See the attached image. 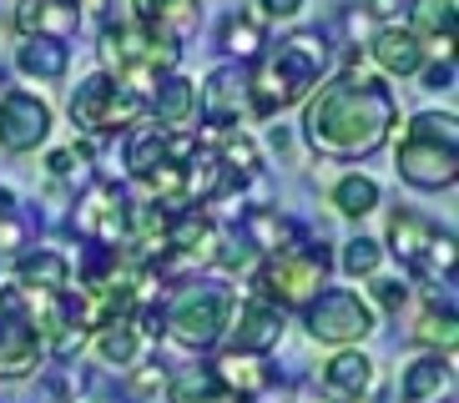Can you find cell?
Listing matches in <instances>:
<instances>
[{"label":"cell","mask_w":459,"mask_h":403,"mask_svg":"<svg viewBox=\"0 0 459 403\" xmlns=\"http://www.w3.org/2000/svg\"><path fill=\"white\" fill-rule=\"evenodd\" d=\"M394 121H399V101L378 76H333L318 86V96L303 111V136L318 157L333 161H364L389 141Z\"/></svg>","instance_id":"1"},{"label":"cell","mask_w":459,"mask_h":403,"mask_svg":"<svg viewBox=\"0 0 459 403\" xmlns=\"http://www.w3.org/2000/svg\"><path fill=\"white\" fill-rule=\"evenodd\" d=\"M328 66V36L324 30H293L288 40H278V51L257 56L253 76H247V107L257 121L278 116V111L298 107L303 96L318 86Z\"/></svg>","instance_id":"2"},{"label":"cell","mask_w":459,"mask_h":403,"mask_svg":"<svg viewBox=\"0 0 459 403\" xmlns=\"http://www.w3.org/2000/svg\"><path fill=\"white\" fill-rule=\"evenodd\" d=\"M399 176L419 192H439L459 182V121L455 111H419L394 151Z\"/></svg>","instance_id":"3"},{"label":"cell","mask_w":459,"mask_h":403,"mask_svg":"<svg viewBox=\"0 0 459 403\" xmlns=\"http://www.w3.org/2000/svg\"><path fill=\"white\" fill-rule=\"evenodd\" d=\"M101 66H107V76L117 81V86H126L132 96L147 101L152 86L177 71V46L162 36H152V30L136 26V21L132 26H107L101 30Z\"/></svg>","instance_id":"4"},{"label":"cell","mask_w":459,"mask_h":403,"mask_svg":"<svg viewBox=\"0 0 459 403\" xmlns=\"http://www.w3.org/2000/svg\"><path fill=\"white\" fill-rule=\"evenodd\" d=\"M232 308H238V297H232L228 282H187L162 308V333H172L182 348L203 353L228 333Z\"/></svg>","instance_id":"5"},{"label":"cell","mask_w":459,"mask_h":403,"mask_svg":"<svg viewBox=\"0 0 459 403\" xmlns=\"http://www.w3.org/2000/svg\"><path fill=\"white\" fill-rule=\"evenodd\" d=\"M328 268L333 257L324 247H293V253H278L263 262L257 272V297L273 303V308H308L313 297L324 293Z\"/></svg>","instance_id":"6"},{"label":"cell","mask_w":459,"mask_h":403,"mask_svg":"<svg viewBox=\"0 0 459 403\" xmlns=\"http://www.w3.org/2000/svg\"><path fill=\"white\" fill-rule=\"evenodd\" d=\"M142 111H147V101H142V96H132L126 86H117L107 71L86 76L82 86L71 91V121H76L86 136L126 132V126H136V121H142Z\"/></svg>","instance_id":"7"},{"label":"cell","mask_w":459,"mask_h":403,"mask_svg":"<svg viewBox=\"0 0 459 403\" xmlns=\"http://www.w3.org/2000/svg\"><path fill=\"white\" fill-rule=\"evenodd\" d=\"M308 338L313 343H333V348H349L359 338L374 333V308L353 287H328L308 303Z\"/></svg>","instance_id":"8"},{"label":"cell","mask_w":459,"mask_h":403,"mask_svg":"<svg viewBox=\"0 0 459 403\" xmlns=\"http://www.w3.org/2000/svg\"><path fill=\"white\" fill-rule=\"evenodd\" d=\"M41 338L30 322L26 293L21 287H0V378H26L41 368Z\"/></svg>","instance_id":"9"},{"label":"cell","mask_w":459,"mask_h":403,"mask_svg":"<svg viewBox=\"0 0 459 403\" xmlns=\"http://www.w3.org/2000/svg\"><path fill=\"white\" fill-rule=\"evenodd\" d=\"M126 197L111 187L107 176L91 182V187L76 197V212H71V227L82 232L86 242H111V247H122L126 242Z\"/></svg>","instance_id":"10"},{"label":"cell","mask_w":459,"mask_h":403,"mask_svg":"<svg viewBox=\"0 0 459 403\" xmlns=\"http://www.w3.org/2000/svg\"><path fill=\"white\" fill-rule=\"evenodd\" d=\"M51 136V107H46L36 91H5L0 96V147L15 151V157H26L36 151Z\"/></svg>","instance_id":"11"},{"label":"cell","mask_w":459,"mask_h":403,"mask_svg":"<svg viewBox=\"0 0 459 403\" xmlns=\"http://www.w3.org/2000/svg\"><path fill=\"white\" fill-rule=\"evenodd\" d=\"M399 403H455V353H424L399 373Z\"/></svg>","instance_id":"12"},{"label":"cell","mask_w":459,"mask_h":403,"mask_svg":"<svg viewBox=\"0 0 459 403\" xmlns=\"http://www.w3.org/2000/svg\"><path fill=\"white\" fill-rule=\"evenodd\" d=\"M247 107V76L238 66H217L203 86V116L212 132H232Z\"/></svg>","instance_id":"13"},{"label":"cell","mask_w":459,"mask_h":403,"mask_svg":"<svg viewBox=\"0 0 459 403\" xmlns=\"http://www.w3.org/2000/svg\"><path fill=\"white\" fill-rule=\"evenodd\" d=\"M15 26H21V36L71 40L76 26H82V0H21L15 5Z\"/></svg>","instance_id":"14"},{"label":"cell","mask_w":459,"mask_h":403,"mask_svg":"<svg viewBox=\"0 0 459 403\" xmlns=\"http://www.w3.org/2000/svg\"><path fill=\"white\" fill-rule=\"evenodd\" d=\"M283 343V308H273L263 297L238 308V328H232V353H273Z\"/></svg>","instance_id":"15"},{"label":"cell","mask_w":459,"mask_h":403,"mask_svg":"<svg viewBox=\"0 0 459 403\" xmlns=\"http://www.w3.org/2000/svg\"><path fill=\"white\" fill-rule=\"evenodd\" d=\"M243 242L253 247V253H293V247H303V227H298L293 217H283L278 207H247L243 212Z\"/></svg>","instance_id":"16"},{"label":"cell","mask_w":459,"mask_h":403,"mask_svg":"<svg viewBox=\"0 0 459 403\" xmlns=\"http://www.w3.org/2000/svg\"><path fill=\"white\" fill-rule=\"evenodd\" d=\"M368 56L384 76H419L424 71V46L409 26H378L368 36Z\"/></svg>","instance_id":"17"},{"label":"cell","mask_w":459,"mask_h":403,"mask_svg":"<svg viewBox=\"0 0 459 403\" xmlns=\"http://www.w3.org/2000/svg\"><path fill=\"white\" fill-rule=\"evenodd\" d=\"M15 287L21 293H41V297H61L71 293V262L61 253H51V247H36V253H21V262H15Z\"/></svg>","instance_id":"18"},{"label":"cell","mask_w":459,"mask_h":403,"mask_svg":"<svg viewBox=\"0 0 459 403\" xmlns=\"http://www.w3.org/2000/svg\"><path fill=\"white\" fill-rule=\"evenodd\" d=\"M368 389H374V358L343 348L324 363V399L328 403H359Z\"/></svg>","instance_id":"19"},{"label":"cell","mask_w":459,"mask_h":403,"mask_svg":"<svg viewBox=\"0 0 459 403\" xmlns=\"http://www.w3.org/2000/svg\"><path fill=\"white\" fill-rule=\"evenodd\" d=\"M132 5H136V26H147L152 36L172 40V46L203 21V0H132Z\"/></svg>","instance_id":"20"},{"label":"cell","mask_w":459,"mask_h":403,"mask_svg":"<svg viewBox=\"0 0 459 403\" xmlns=\"http://www.w3.org/2000/svg\"><path fill=\"white\" fill-rule=\"evenodd\" d=\"M434 237H439V227H434L429 217L409 212V207H399V212L389 217V253L399 257L404 268H414V272H419V262L429 257Z\"/></svg>","instance_id":"21"},{"label":"cell","mask_w":459,"mask_h":403,"mask_svg":"<svg viewBox=\"0 0 459 403\" xmlns=\"http://www.w3.org/2000/svg\"><path fill=\"white\" fill-rule=\"evenodd\" d=\"M414 36L424 51L434 56H455V0H414Z\"/></svg>","instance_id":"22"},{"label":"cell","mask_w":459,"mask_h":403,"mask_svg":"<svg viewBox=\"0 0 459 403\" xmlns=\"http://www.w3.org/2000/svg\"><path fill=\"white\" fill-rule=\"evenodd\" d=\"M217 378H222V389L232 393V399H257V393L268 389L273 383V368L263 358H257V353H222V358H217V368H212Z\"/></svg>","instance_id":"23"},{"label":"cell","mask_w":459,"mask_h":403,"mask_svg":"<svg viewBox=\"0 0 459 403\" xmlns=\"http://www.w3.org/2000/svg\"><path fill=\"white\" fill-rule=\"evenodd\" d=\"M15 66H21V76H30V81H61L66 66H71V46L66 40L26 36L21 46H15Z\"/></svg>","instance_id":"24"},{"label":"cell","mask_w":459,"mask_h":403,"mask_svg":"<svg viewBox=\"0 0 459 403\" xmlns=\"http://www.w3.org/2000/svg\"><path fill=\"white\" fill-rule=\"evenodd\" d=\"M152 111H157V121H162V126H187L192 121V111H197V86H192L187 76H162L157 81V86H152Z\"/></svg>","instance_id":"25"},{"label":"cell","mask_w":459,"mask_h":403,"mask_svg":"<svg viewBox=\"0 0 459 403\" xmlns=\"http://www.w3.org/2000/svg\"><path fill=\"white\" fill-rule=\"evenodd\" d=\"M91 348H96V358L107 363V368H132L136 353H142V333H136L132 318H111V322L96 328Z\"/></svg>","instance_id":"26"},{"label":"cell","mask_w":459,"mask_h":403,"mask_svg":"<svg viewBox=\"0 0 459 403\" xmlns=\"http://www.w3.org/2000/svg\"><path fill=\"white\" fill-rule=\"evenodd\" d=\"M167 399L172 403H243L222 389V378L212 368H182V373L167 383Z\"/></svg>","instance_id":"27"},{"label":"cell","mask_w":459,"mask_h":403,"mask_svg":"<svg viewBox=\"0 0 459 403\" xmlns=\"http://www.w3.org/2000/svg\"><path fill=\"white\" fill-rule=\"evenodd\" d=\"M414 343H424V348H434V353H455V343H459V328H455V308H439V303H429V308L419 313V322H414Z\"/></svg>","instance_id":"28"},{"label":"cell","mask_w":459,"mask_h":403,"mask_svg":"<svg viewBox=\"0 0 459 403\" xmlns=\"http://www.w3.org/2000/svg\"><path fill=\"white\" fill-rule=\"evenodd\" d=\"M222 51L238 56V61H257L263 56V26H257V15L247 11H232L228 21H222Z\"/></svg>","instance_id":"29"},{"label":"cell","mask_w":459,"mask_h":403,"mask_svg":"<svg viewBox=\"0 0 459 403\" xmlns=\"http://www.w3.org/2000/svg\"><path fill=\"white\" fill-rule=\"evenodd\" d=\"M328 202H333L343 217H368V212L378 207V182H374V176H359V172H353V176H343V182H338Z\"/></svg>","instance_id":"30"},{"label":"cell","mask_w":459,"mask_h":403,"mask_svg":"<svg viewBox=\"0 0 459 403\" xmlns=\"http://www.w3.org/2000/svg\"><path fill=\"white\" fill-rule=\"evenodd\" d=\"M343 272L349 278H374L378 272V262H384V247H378L374 237H353V242H343Z\"/></svg>","instance_id":"31"},{"label":"cell","mask_w":459,"mask_h":403,"mask_svg":"<svg viewBox=\"0 0 459 403\" xmlns=\"http://www.w3.org/2000/svg\"><path fill=\"white\" fill-rule=\"evenodd\" d=\"M217 157L228 161V167H238V172H257V167H263V157H257V147L253 141H247L243 132H222V151H217Z\"/></svg>","instance_id":"32"},{"label":"cell","mask_w":459,"mask_h":403,"mask_svg":"<svg viewBox=\"0 0 459 403\" xmlns=\"http://www.w3.org/2000/svg\"><path fill=\"white\" fill-rule=\"evenodd\" d=\"M368 293H374V303L384 313H399L409 303V287H404V282H394V278H374V287H368Z\"/></svg>","instance_id":"33"},{"label":"cell","mask_w":459,"mask_h":403,"mask_svg":"<svg viewBox=\"0 0 459 403\" xmlns=\"http://www.w3.org/2000/svg\"><path fill=\"white\" fill-rule=\"evenodd\" d=\"M253 247H247V242H217V257L212 262H222V268H247V262H253Z\"/></svg>","instance_id":"34"},{"label":"cell","mask_w":459,"mask_h":403,"mask_svg":"<svg viewBox=\"0 0 459 403\" xmlns=\"http://www.w3.org/2000/svg\"><path fill=\"white\" fill-rule=\"evenodd\" d=\"M449 81H455V56H439V66L424 71V86H429V91H439V86H449Z\"/></svg>","instance_id":"35"},{"label":"cell","mask_w":459,"mask_h":403,"mask_svg":"<svg viewBox=\"0 0 459 403\" xmlns=\"http://www.w3.org/2000/svg\"><path fill=\"white\" fill-rule=\"evenodd\" d=\"M257 5H263L268 21H293V15L303 11V0H257Z\"/></svg>","instance_id":"36"},{"label":"cell","mask_w":459,"mask_h":403,"mask_svg":"<svg viewBox=\"0 0 459 403\" xmlns=\"http://www.w3.org/2000/svg\"><path fill=\"white\" fill-rule=\"evenodd\" d=\"M343 26H349V36H364V30H368V36H374V15H368V11H349V15H343Z\"/></svg>","instance_id":"37"},{"label":"cell","mask_w":459,"mask_h":403,"mask_svg":"<svg viewBox=\"0 0 459 403\" xmlns=\"http://www.w3.org/2000/svg\"><path fill=\"white\" fill-rule=\"evenodd\" d=\"M404 5H409V0H368L364 11L374 15V21H389V15H399V11H404Z\"/></svg>","instance_id":"38"}]
</instances>
